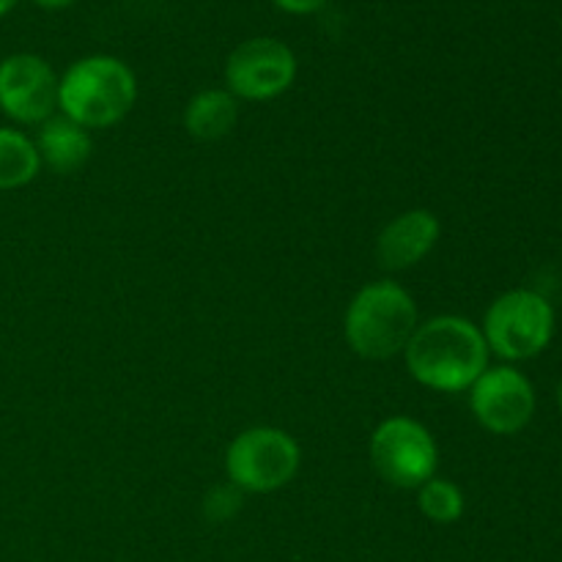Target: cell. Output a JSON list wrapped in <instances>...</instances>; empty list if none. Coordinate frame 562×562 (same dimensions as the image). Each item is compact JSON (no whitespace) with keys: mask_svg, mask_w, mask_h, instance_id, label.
I'll list each match as a JSON object with an SVG mask.
<instances>
[{"mask_svg":"<svg viewBox=\"0 0 562 562\" xmlns=\"http://www.w3.org/2000/svg\"><path fill=\"white\" fill-rule=\"evenodd\" d=\"M36 5H42V9H69L71 3H77V0H33Z\"/></svg>","mask_w":562,"mask_h":562,"instance_id":"obj_17","label":"cell"},{"mask_svg":"<svg viewBox=\"0 0 562 562\" xmlns=\"http://www.w3.org/2000/svg\"><path fill=\"white\" fill-rule=\"evenodd\" d=\"M302 467V450L283 428L256 426L241 431L225 453L231 486L250 494H272L289 486Z\"/></svg>","mask_w":562,"mask_h":562,"instance_id":"obj_4","label":"cell"},{"mask_svg":"<svg viewBox=\"0 0 562 562\" xmlns=\"http://www.w3.org/2000/svg\"><path fill=\"white\" fill-rule=\"evenodd\" d=\"M558 404H560V409H562V379H560V384H558Z\"/></svg>","mask_w":562,"mask_h":562,"instance_id":"obj_19","label":"cell"},{"mask_svg":"<svg viewBox=\"0 0 562 562\" xmlns=\"http://www.w3.org/2000/svg\"><path fill=\"white\" fill-rule=\"evenodd\" d=\"M58 82L53 66L38 55H9L0 60V110L16 124L42 126L58 110Z\"/></svg>","mask_w":562,"mask_h":562,"instance_id":"obj_8","label":"cell"},{"mask_svg":"<svg viewBox=\"0 0 562 562\" xmlns=\"http://www.w3.org/2000/svg\"><path fill=\"white\" fill-rule=\"evenodd\" d=\"M481 327L464 316H434L417 324L404 360L412 379L437 393H467L488 368Z\"/></svg>","mask_w":562,"mask_h":562,"instance_id":"obj_1","label":"cell"},{"mask_svg":"<svg viewBox=\"0 0 562 562\" xmlns=\"http://www.w3.org/2000/svg\"><path fill=\"white\" fill-rule=\"evenodd\" d=\"M239 121V102L228 88H206L184 108V130L195 140H220Z\"/></svg>","mask_w":562,"mask_h":562,"instance_id":"obj_12","label":"cell"},{"mask_svg":"<svg viewBox=\"0 0 562 562\" xmlns=\"http://www.w3.org/2000/svg\"><path fill=\"white\" fill-rule=\"evenodd\" d=\"M14 5H16V0H0V16L9 14V11L14 9Z\"/></svg>","mask_w":562,"mask_h":562,"instance_id":"obj_18","label":"cell"},{"mask_svg":"<svg viewBox=\"0 0 562 562\" xmlns=\"http://www.w3.org/2000/svg\"><path fill=\"white\" fill-rule=\"evenodd\" d=\"M135 71L113 55H88L64 71L58 82L60 115L82 130H108L135 108Z\"/></svg>","mask_w":562,"mask_h":562,"instance_id":"obj_2","label":"cell"},{"mask_svg":"<svg viewBox=\"0 0 562 562\" xmlns=\"http://www.w3.org/2000/svg\"><path fill=\"white\" fill-rule=\"evenodd\" d=\"M467 393L475 420L497 437L519 434L536 415V390L530 379L510 366L486 368Z\"/></svg>","mask_w":562,"mask_h":562,"instance_id":"obj_9","label":"cell"},{"mask_svg":"<svg viewBox=\"0 0 562 562\" xmlns=\"http://www.w3.org/2000/svg\"><path fill=\"white\" fill-rule=\"evenodd\" d=\"M417 324L420 316L409 291L393 280H376L362 285L349 302L344 333L351 351L362 360H390L404 355Z\"/></svg>","mask_w":562,"mask_h":562,"instance_id":"obj_3","label":"cell"},{"mask_svg":"<svg viewBox=\"0 0 562 562\" xmlns=\"http://www.w3.org/2000/svg\"><path fill=\"white\" fill-rule=\"evenodd\" d=\"M371 464L384 483L395 488H420L437 475L439 448L423 423L412 417H387L371 437Z\"/></svg>","mask_w":562,"mask_h":562,"instance_id":"obj_6","label":"cell"},{"mask_svg":"<svg viewBox=\"0 0 562 562\" xmlns=\"http://www.w3.org/2000/svg\"><path fill=\"white\" fill-rule=\"evenodd\" d=\"M272 3L289 14H313V11L324 9L329 0H272Z\"/></svg>","mask_w":562,"mask_h":562,"instance_id":"obj_16","label":"cell"},{"mask_svg":"<svg viewBox=\"0 0 562 562\" xmlns=\"http://www.w3.org/2000/svg\"><path fill=\"white\" fill-rule=\"evenodd\" d=\"M488 351L510 362L538 357L554 335V311L530 289L505 291L488 305L481 327Z\"/></svg>","mask_w":562,"mask_h":562,"instance_id":"obj_5","label":"cell"},{"mask_svg":"<svg viewBox=\"0 0 562 562\" xmlns=\"http://www.w3.org/2000/svg\"><path fill=\"white\" fill-rule=\"evenodd\" d=\"M38 148L25 132L0 126V190H20L38 176Z\"/></svg>","mask_w":562,"mask_h":562,"instance_id":"obj_13","label":"cell"},{"mask_svg":"<svg viewBox=\"0 0 562 562\" xmlns=\"http://www.w3.org/2000/svg\"><path fill=\"white\" fill-rule=\"evenodd\" d=\"M294 80L296 55L280 38H247L225 60V86L236 99L247 102L280 97L294 86Z\"/></svg>","mask_w":562,"mask_h":562,"instance_id":"obj_7","label":"cell"},{"mask_svg":"<svg viewBox=\"0 0 562 562\" xmlns=\"http://www.w3.org/2000/svg\"><path fill=\"white\" fill-rule=\"evenodd\" d=\"M36 148L42 165H47L53 173L71 176L91 159L93 140L88 135V130H82L71 119L53 115V119H47L38 126Z\"/></svg>","mask_w":562,"mask_h":562,"instance_id":"obj_11","label":"cell"},{"mask_svg":"<svg viewBox=\"0 0 562 562\" xmlns=\"http://www.w3.org/2000/svg\"><path fill=\"white\" fill-rule=\"evenodd\" d=\"M241 494L236 486H220L209 494L206 499V516L212 521H225L239 510Z\"/></svg>","mask_w":562,"mask_h":562,"instance_id":"obj_15","label":"cell"},{"mask_svg":"<svg viewBox=\"0 0 562 562\" xmlns=\"http://www.w3.org/2000/svg\"><path fill=\"white\" fill-rule=\"evenodd\" d=\"M464 494L456 483L434 475L417 488V508L434 525H453L464 516Z\"/></svg>","mask_w":562,"mask_h":562,"instance_id":"obj_14","label":"cell"},{"mask_svg":"<svg viewBox=\"0 0 562 562\" xmlns=\"http://www.w3.org/2000/svg\"><path fill=\"white\" fill-rule=\"evenodd\" d=\"M442 225L428 209H409L382 228L376 239V261L387 272L417 267L437 247Z\"/></svg>","mask_w":562,"mask_h":562,"instance_id":"obj_10","label":"cell"}]
</instances>
